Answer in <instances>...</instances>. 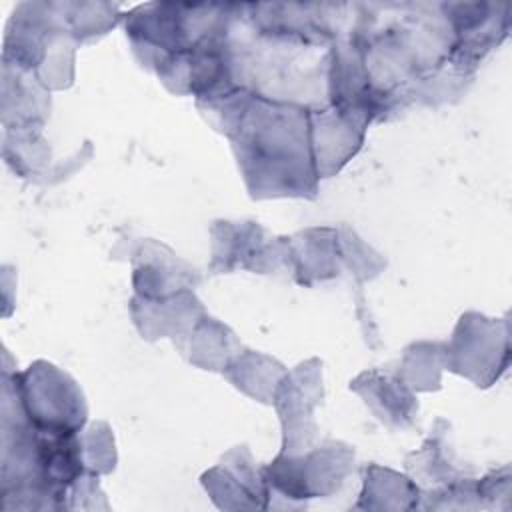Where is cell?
<instances>
[{"label":"cell","instance_id":"cell-1","mask_svg":"<svg viewBox=\"0 0 512 512\" xmlns=\"http://www.w3.org/2000/svg\"><path fill=\"white\" fill-rule=\"evenodd\" d=\"M14 392L24 418L38 430L50 434H74L84 422L86 408L76 384L52 364L36 362L20 376L14 374Z\"/></svg>","mask_w":512,"mask_h":512},{"label":"cell","instance_id":"cell-2","mask_svg":"<svg viewBox=\"0 0 512 512\" xmlns=\"http://www.w3.org/2000/svg\"><path fill=\"white\" fill-rule=\"evenodd\" d=\"M350 450L336 448V444L322 450H314L304 458L294 454H282L272 466L266 468L264 478L274 490L282 492L286 498H316L330 494L338 488V482L346 476Z\"/></svg>","mask_w":512,"mask_h":512},{"label":"cell","instance_id":"cell-3","mask_svg":"<svg viewBox=\"0 0 512 512\" xmlns=\"http://www.w3.org/2000/svg\"><path fill=\"white\" fill-rule=\"evenodd\" d=\"M352 388L360 392L366 398V402L386 398V404H382V408L376 412L382 420L400 426L412 420L416 404L402 380H394L378 372H366L358 380H354Z\"/></svg>","mask_w":512,"mask_h":512}]
</instances>
